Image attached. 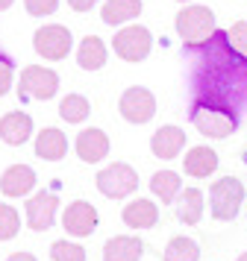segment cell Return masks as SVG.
I'll return each mask as SVG.
<instances>
[{
	"mask_svg": "<svg viewBox=\"0 0 247 261\" xmlns=\"http://www.w3.org/2000/svg\"><path fill=\"white\" fill-rule=\"evenodd\" d=\"M33 118L27 112H6L0 118V141L9 147H21L33 138Z\"/></svg>",
	"mask_w": 247,
	"mask_h": 261,
	"instance_id": "obj_16",
	"label": "cell"
},
{
	"mask_svg": "<svg viewBox=\"0 0 247 261\" xmlns=\"http://www.w3.org/2000/svg\"><path fill=\"white\" fill-rule=\"evenodd\" d=\"M12 3H15V0H0V12H6V9H9Z\"/></svg>",
	"mask_w": 247,
	"mask_h": 261,
	"instance_id": "obj_33",
	"label": "cell"
},
{
	"mask_svg": "<svg viewBox=\"0 0 247 261\" xmlns=\"http://www.w3.org/2000/svg\"><path fill=\"white\" fill-rule=\"evenodd\" d=\"M188 50L191 103H212L244 115L247 112V59L235 53L227 30H215L209 41Z\"/></svg>",
	"mask_w": 247,
	"mask_h": 261,
	"instance_id": "obj_1",
	"label": "cell"
},
{
	"mask_svg": "<svg viewBox=\"0 0 247 261\" xmlns=\"http://www.w3.org/2000/svg\"><path fill=\"white\" fill-rule=\"evenodd\" d=\"M109 135H106L103 129H97V126H92V129H82L80 135H77V141H74V150H77V155H80V162H85V165H97V162H103L106 155H109Z\"/></svg>",
	"mask_w": 247,
	"mask_h": 261,
	"instance_id": "obj_13",
	"label": "cell"
},
{
	"mask_svg": "<svg viewBox=\"0 0 247 261\" xmlns=\"http://www.w3.org/2000/svg\"><path fill=\"white\" fill-rule=\"evenodd\" d=\"M6 261H38V258H35L33 252H12Z\"/></svg>",
	"mask_w": 247,
	"mask_h": 261,
	"instance_id": "obj_32",
	"label": "cell"
},
{
	"mask_svg": "<svg viewBox=\"0 0 247 261\" xmlns=\"http://www.w3.org/2000/svg\"><path fill=\"white\" fill-rule=\"evenodd\" d=\"M12 85H15V62L6 53H0V97L9 94Z\"/></svg>",
	"mask_w": 247,
	"mask_h": 261,
	"instance_id": "obj_30",
	"label": "cell"
},
{
	"mask_svg": "<svg viewBox=\"0 0 247 261\" xmlns=\"http://www.w3.org/2000/svg\"><path fill=\"white\" fill-rule=\"evenodd\" d=\"M112 50L124 62H144L153 50V33L141 24H127L112 38Z\"/></svg>",
	"mask_w": 247,
	"mask_h": 261,
	"instance_id": "obj_6",
	"label": "cell"
},
{
	"mask_svg": "<svg viewBox=\"0 0 247 261\" xmlns=\"http://www.w3.org/2000/svg\"><path fill=\"white\" fill-rule=\"evenodd\" d=\"M186 150V129H179L174 123H168V126H159V129L153 132L150 138V153L156 159H162V162H171L176 155Z\"/></svg>",
	"mask_w": 247,
	"mask_h": 261,
	"instance_id": "obj_14",
	"label": "cell"
},
{
	"mask_svg": "<svg viewBox=\"0 0 247 261\" xmlns=\"http://www.w3.org/2000/svg\"><path fill=\"white\" fill-rule=\"evenodd\" d=\"M35 155L44 162H62L68 155V135L59 126H44L35 135Z\"/></svg>",
	"mask_w": 247,
	"mask_h": 261,
	"instance_id": "obj_18",
	"label": "cell"
},
{
	"mask_svg": "<svg viewBox=\"0 0 247 261\" xmlns=\"http://www.w3.org/2000/svg\"><path fill=\"white\" fill-rule=\"evenodd\" d=\"M71 47H74V36L62 24H44L33 36V50L47 62H62L71 53Z\"/></svg>",
	"mask_w": 247,
	"mask_h": 261,
	"instance_id": "obj_8",
	"label": "cell"
},
{
	"mask_svg": "<svg viewBox=\"0 0 247 261\" xmlns=\"http://www.w3.org/2000/svg\"><path fill=\"white\" fill-rule=\"evenodd\" d=\"M218 153L212 150L209 144H197L186 150V159H183V173L191 179H209L215 170H218Z\"/></svg>",
	"mask_w": 247,
	"mask_h": 261,
	"instance_id": "obj_15",
	"label": "cell"
},
{
	"mask_svg": "<svg viewBox=\"0 0 247 261\" xmlns=\"http://www.w3.org/2000/svg\"><path fill=\"white\" fill-rule=\"evenodd\" d=\"M176 3H191V0H176Z\"/></svg>",
	"mask_w": 247,
	"mask_h": 261,
	"instance_id": "obj_35",
	"label": "cell"
},
{
	"mask_svg": "<svg viewBox=\"0 0 247 261\" xmlns=\"http://www.w3.org/2000/svg\"><path fill=\"white\" fill-rule=\"evenodd\" d=\"M56 212H59V197L53 191H35V194H30V200L24 205L27 226L33 232H47L56 223Z\"/></svg>",
	"mask_w": 247,
	"mask_h": 261,
	"instance_id": "obj_10",
	"label": "cell"
},
{
	"mask_svg": "<svg viewBox=\"0 0 247 261\" xmlns=\"http://www.w3.org/2000/svg\"><path fill=\"white\" fill-rule=\"evenodd\" d=\"M88 115H92V103H88V97H82V94L62 97V103H59V118L65 120V123H82Z\"/></svg>",
	"mask_w": 247,
	"mask_h": 261,
	"instance_id": "obj_25",
	"label": "cell"
},
{
	"mask_svg": "<svg viewBox=\"0 0 247 261\" xmlns=\"http://www.w3.org/2000/svg\"><path fill=\"white\" fill-rule=\"evenodd\" d=\"M144 9L141 0H106L100 9V21L109 27H124L129 21H136Z\"/></svg>",
	"mask_w": 247,
	"mask_h": 261,
	"instance_id": "obj_21",
	"label": "cell"
},
{
	"mask_svg": "<svg viewBox=\"0 0 247 261\" xmlns=\"http://www.w3.org/2000/svg\"><path fill=\"white\" fill-rule=\"evenodd\" d=\"M162 261H200V247L194 238L176 235L168 241V247L162 252Z\"/></svg>",
	"mask_w": 247,
	"mask_h": 261,
	"instance_id": "obj_24",
	"label": "cell"
},
{
	"mask_svg": "<svg viewBox=\"0 0 247 261\" xmlns=\"http://www.w3.org/2000/svg\"><path fill=\"white\" fill-rule=\"evenodd\" d=\"M227 36H230V44H233L235 53H241L247 59V21H235V24L227 30Z\"/></svg>",
	"mask_w": 247,
	"mask_h": 261,
	"instance_id": "obj_28",
	"label": "cell"
},
{
	"mask_svg": "<svg viewBox=\"0 0 247 261\" xmlns=\"http://www.w3.org/2000/svg\"><path fill=\"white\" fill-rule=\"evenodd\" d=\"M150 191L156 200H162L165 205H174L179 191H183V176L176 170H156L150 176Z\"/></svg>",
	"mask_w": 247,
	"mask_h": 261,
	"instance_id": "obj_23",
	"label": "cell"
},
{
	"mask_svg": "<svg viewBox=\"0 0 247 261\" xmlns=\"http://www.w3.org/2000/svg\"><path fill=\"white\" fill-rule=\"evenodd\" d=\"M188 120L203 138H218L221 141V138H230L238 129L241 115L221 106H212V103H191L188 106Z\"/></svg>",
	"mask_w": 247,
	"mask_h": 261,
	"instance_id": "obj_2",
	"label": "cell"
},
{
	"mask_svg": "<svg viewBox=\"0 0 247 261\" xmlns=\"http://www.w3.org/2000/svg\"><path fill=\"white\" fill-rule=\"evenodd\" d=\"M21 232V214L9 202H0V241H12Z\"/></svg>",
	"mask_w": 247,
	"mask_h": 261,
	"instance_id": "obj_27",
	"label": "cell"
},
{
	"mask_svg": "<svg viewBox=\"0 0 247 261\" xmlns=\"http://www.w3.org/2000/svg\"><path fill=\"white\" fill-rule=\"evenodd\" d=\"M24 9L33 18H47L59 9V0H24Z\"/></svg>",
	"mask_w": 247,
	"mask_h": 261,
	"instance_id": "obj_29",
	"label": "cell"
},
{
	"mask_svg": "<svg viewBox=\"0 0 247 261\" xmlns=\"http://www.w3.org/2000/svg\"><path fill=\"white\" fill-rule=\"evenodd\" d=\"M85 255H88L85 247L77 244V241H68V238L50 244V258L53 261H85Z\"/></svg>",
	"mask_w": 247,
	"mask_h": 261,
	"instance_id": "obj_26",
	"label": "cell"
},
{
	"mask_svg": "<svg viewBox=\"0 0 247 261\" xmlns=\"http://www.w3.org/2000/svg\"><path fill=\"white\" fill-rule=\"evenodd\" d=\"M215 30H218L215 27V12L203 3H186L176 12V33H179L186 47H197L203 41H209Z\"/></svg>",
	"mask_w": 247,
	"mask_h": 261,
	"instance_id": "obj_3",
	"label": "cell"
},
{
	"mask_svg": "<svg viewBox=\"0 0 247 261\" xmlns=\"http://www.w3.org/2000/svg\"><path fill=\"white\" fill-rule=\"evenodd\" d=\"M244 205V185L235 176H221L209 188V214L218 223H230Z\"/></svg>",
	"mask_w": 247,
	"mask_h": 261,
	"instance_id": "obj_4",
	"label": "cell"
},
{
	"mask_svg": "<svg viewBox=\"0 0 247 261\" xmlns=\"http://www.w3.org/2000/svg\"><path fill=\"white\" fill-rule=\"evenodd\" d=\"M144 244L139 235H115L103 244V261H139Z\"/></svg>",
	"mask_w": 247,
	"mask_h": 261,
	"instance_id": "obj_20",
	"label": "cell"
},
{
	"mask_svg": "<svg viewBox=\"0 0 247 261\" xmlns=\"http://www.w3.org/2000/svg\"><path fill=\"white\" fill-rule=\"evenodd\" d=\"M94 185L97 191L103 194L106 200H127L129 194H136L139 191V170L127 162H115V165L103 167L97 179H94Z\"/></svg>",
	"mask_w": 247,
	"mask_h": 261,
	"instance_id": "obj_5",
	"label": "cell"
},
{
	"mask_svg": "<svg viewBox=\"0 0 247 261\" xmlns=\"http://www.w3.org/2000/svg\"><path fill=\"white\" fill-rule=\"evenodd\" d=\"M176 208V220L186 226H197L203 220V212H206V197L200 188H183L179 197L174 202Z\"/></svg>",
	"mask_w": 247,
	"mask_h": 261,
	"instance_id": "obj_19",
	"label": "cell"
},
{
	"mask_svg": "<svg viewBox=\"0 0 247 261\" xmlns=\"http://www.w3.org/2000/svg\"><path fill=\"white\" fill-rule=\"evenodd\" d=\"M68 6L74 12H92L94 6H97V0H68Z\"/></svg>",
	"mask_w": 247,
	"mask_h": 261,
	"instance_id": "obj_31",
	"label": "cell"
},
{
	"mask_svg": "<svg viewBox=\"0 0 247 261\" xmlns=\"http://www.w3.org/2000/svg\"><path fill=\"white\" fill-rule=\"evenodd\" d=\"M38 185V176L30 165H12L3 170L0 176V194L9 197V200H21V197H30Z\"/></svg>",
	"mask_w": 247,
	"mask_h": 261,
	"instance_id": "obj_12",
	"label": "cell"
},
{
	"mask_svg": "<svg viewBox=\"0 0 247 261\" xmlns=\"http://www.w3.org/2000/svg\"><path fill=\"white\" fill-rule=\"evenodd\" d=\"M121 220L127 229H153V226L159 223V208H156V202L153 200H129L124 208H121Z\"/></svg>",
	"mask_w": 247,
	"mask_h": 261,
	"instance_id": "obj_17",
	"label": "cell"
},
{
	"mask_svg": "<svg viewBox=\"0 0 247 261\" xmlns=\"http://www.w3.org/2000/svg\"><path fill=\"white\" fill-rule=\"evenodd\" d=\"M235 261H247V252H241V255H238V258H235Z\"/></svg>",
	"mask_w": 247,
	"mask_h": 261,
	"instance_id": "obj_34",
	"label": "cell"
},
{
	"mask_svg": "<svg viewBox=\"0 0 247 261\" xmlns=\"http://www.w3.org/2000/svg\"><path fill=\"white\" fill-rule=\"evenodd\" d=\"M118 112H121V118L127 120V123L144 126L156 115V97L144 85H129L127 91L121 94V100H118Z\"/></svg>",
	"mask_w": 247,
	"mask_h": 261,
	"instance_id": "obj_9",
	"label": "cell"
},
{
	"mask_svg": "<svg viewBox=\"0 0 247 261\" xmlns=\"http://www.w3.org/2000/svg\"><path fill=\"white\" fill-rule=\"evenodd\" d=\"M59 91V73L53 68H41V65H27L18 76V94L27 100H53Z\"/></svg>",
	"mask_w": 247,
	"mask_h": 261,
	"instance_id": "obj_7",
	"label": "cell"
},
{
	"mask_svg": "<svg viewBox=\"0 0 247 261\" xmlns=\"http://www.w3.org/2000/svg\"><path fill=\"white\" fill-rule=\"evenodd\" d=\"M109 59V47L100 36H85L77 47V65L82 71H100Z\"/></svg>",
	"mask_w": 247,
	"mask_h": 261,
	"instance_id": "obj_22",
	"label": "cell"
},
{
	"mask_svg": "<svg viewBox=\"0 0 247 261\" xmlns=\"http://www.w3.org/2000/svg\"><path fill=\"white\" fill-rule=\"evenodd\" d=\"M62 226L71 238H88L97 226V208L88 200H74L62 212Z\"/></svg>",
	"mask_w": 247,
	"mask_h": 261,
	"instance_id": "obj_11",
	"label": "cell"
}]
</instances>
